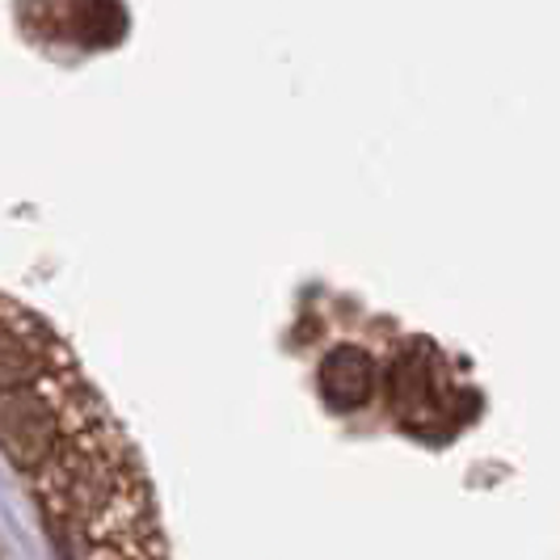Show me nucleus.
I'll list each match as a JSON object with an SVG mask.
<instances>
[{"label": "nucleus", "instance_id": "obj_1", "mask_svg": "<svg viewBox=\"0 0 560 560\" xmlns=\"http://www.w3.org/2000/svg\"><path fill=\"white\" fill-rule=\"evenodd\" d=\"M140 485H148L140 455L127 443L122 425L114 418L81 430L51 468H43L38 477L30 480V489L38 493V502L47 505L51 523L63 527L72 539H84L89 527L122 493H131Z\"/></svg>", "mask_w": 560, "mask_h": 560}, {"label": "nucleus", "instance_id": "obj_2", "mask_svg": "<svg viewBox=\"0 0 560 560\" xmlns=\"http://www.w3.org/2000/svg\"><path fill=\"white\" fill-rule=\"evenodd\" d=\"M106 418H114L106 400L72 363L34 388L0 393V451L22 477L34 480L56 464L81 430Z\"/></svg>", "mask_w": 560, "mask_h": 560}, {"label": "nucleus", "instance_id": "obj_3", "mask_svg": "<svg viewBox=\"0 0 560 560\" xmlns=\"http://www.w3.org/2000/svg\"><path fill=\"white\" fill-rule=\"evenodd\" d=\"M72 363V350L38 312L0 295V393L34 388Z\"/></svg>", "mask_w": 560, "mask_h": 560}, {"label": "nucleus", "instance_id": "obj_4", "mask_svg": "<svg viewBox=\"0 0 560 560\" xmlns=\"http://www.w3.org/2000/svg\"><path fill=\"white\" fill-rule=\"evenodd\" d=\"M81 560H131L122 557V552H114V548H102V544H93V548H84Z\"/></svg>", "mask_w": 560, "mask_h": 560}]
</instances>
